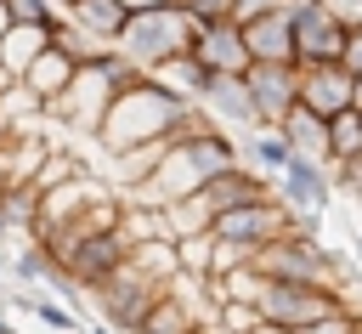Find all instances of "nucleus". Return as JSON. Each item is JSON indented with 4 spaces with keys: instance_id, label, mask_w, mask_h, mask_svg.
<instances>
[{
    "instance_id": "f257e3e1",
    "label": "nucleus",
    "mask_w": 362,
    "mask_h": 334,
    "mask_svg": "<svg viewBox=\"0 0 362 334\" xmlns=\"http://www.w3.org/2000/svg\"><path fill=\"white\" fill-rule=\"evenodd\" d=\"M192 113H198V102H187V96H175V91H164L158 79L141 74L130 91L113 96V108L96 130V147L113 159V153H130V147H147V142H170Z\"/></svg>"
},
{
    "instance_id": "f03ea898",
    "label": "nucleus",
    "mask_w": 362,
    "mask_h": 334,
    "mask_svg": "<svg viewBox=\"0 0 362 334\" xmlns=\"http://www.w3.org/2000/svg\"><path fill=\"white\" fill-rule=\"evenodd\" d=\"M141 79V68L136 62H124L119 51H102L96 62H79L74 68V79H68V91L57 96V102H45V125H74V130H85V136H96L102 130V119H107V108H113V96L119 91H130Z\"/></svg>"
},
{
    "instance_id": "7ed1b4c3",
    "label": "nucleus",
    "mask_w": 362,
    "mask_h": 334,
    "mask_svg": "<svg viewBox=\"0 0 362 334\" xmlns=\"http://www.w3.org/2000/svg\"><path fill=\"white\" fill-rule=\"evenodd\" d=\"M249 266L260 277H277V283H322V289H345V294H351V272H362V266H351V255L322 249L317 232H300V226L283 232L277 243L255 249Z\"/></svg>"
},
{
    "instance_id": "20e7f679",
    "label": "nucleus",
    "mask_w": 362,
    "mask_h": 334,
    "mask_svg": "<svg viewBox=\"0 0 362 334\" xmlns=\"http://www.w3.org/2000/svg\"><path fill=\"white\" fill-rule=\"evenodd\" d=\"M192 34H198V23L187 17V6H158V11H130V23H124V34H119V57L124 62H136L141 74H153L158 62H170V57H181V51H192Z\"/></svg>"
},
{
    "instance_id": "39448f33",
    "label": "nucleus",
    "mask_w": 362,
    "mask_h": 334,
    "mask_svg": "<svg viewBox=\"0 0 362 334\" xmlns=\"http://www.w3.org/2000/svg\"><path fill=\"white\" fill-rule=\"evenodd\" d=\"M339 306H351V294L345 289H322V283H277V277H266L260 294H255L260 323H277V328H294V334L322 323Z\"/></svg>"
},
{
    "instance_id": "423d86ee",
    "label": "nucleus",
    "mask_w": 362,
    "mask_h": 334,
    "mask_svg": "<svg viewBox=\"0 0 362 334\" xmlns=\"http://www.w3.org/2000/svg\"><path fill=\"white\" fill-rule=\"evenodd\" d=\"M288 23H294L300 68H305V62H339V57H345L351 11H345L339 0H288Z\"/></svg>"
},
{
    "instance_id": "0eeeda50",
    "label": "nucleus",
    "mask_w": 362,
    "mask_h": 334,
    "mask_svg": "<svg viewBox=\"0 0 362 334\" xmlns=\"http://www.w3.org/2000/svg\"><path fill=\"white\" fill-rule=\"evenodd\" d=\"M158 294H164V283H153L141 266H130V260H124V266H119V272L90 294V306H96V323H107V328H119V334H136Z\"/></svg>"
},
{
    "instance_id": "6e6552de",
    "label": "nucleus",
    "mask_w": 362,
    "mask_h": 334,
    "mask_svg": "<svg viewBox=\"0 0 362 334\" xmlns=\"http://www.w3.org/2000/svg\"><path fill=\"white\" fill-rule=\"evenodd\" d=\"M272 187H277V198L294 209V226H300V232H317V226H322V209L334 204V175H328L322 159H300V153H294L288 170H283Z\"/></svg>"
},
{
    "instance_id": "1a4fd4ad",
    "label": "nucleus",
    "mask_w": 362,
    "mask_h": 334,
    "mask_svg": "<svg viewBox=\"0 0 362 334\" xmlns=\"http://www.w3.org/2000/svg\"><path fill=\"white\" fill-rule=\"evenodd\" d=\"M283 232H294V209L272 192V198H255V204H238V209H226L221 221H215V238H226V243H243V249H266V243H277Z\"/></svg>"
},
{
    "instance_id": "9d476101",
    "label": "nucleus",
    "mask_w": 362,
    "mask_h": 334,
    "mask_svg": "<svg viewBox=\"0 0 362 334\" xmlns=\"http://www.w3.org/2000/svg\"><path fill=\"white\" fill-rule=\"evenodd\" d=\"M124 260H130V238L113 226V232H96V238H85V243H74L57 266L68 272V283H74L79 294H96V289H102Z\"/></svg>"
},
{
    "instance_id": "9b49d317",
    "label": "nucleus",
    "mask_w": 362,
    "mask_h": 334,
    "mask_svg": "<svg viewBox=\"0 0 362 334\" xmlns=\"http://www.w3.org/2000/svg\"><path fill=\"white\" fill-rule=\"evenodd\" d=\"M243 91H249V102H255L260 130H277L283 113L300 102V68H294V62H249Z\"/></svg>"
},
{
    "instance_id": "f8f14e48",
    "label": "nucleus",
    "mask_w": 362,
    "mask_h": 334,
    "mask_svg": "<svg viewBox=\"0 0 362 334\" xmlns=\"http://www.w3.org/2000/svg\"><path fill=\"white\" fill-rule=\"evenodd\" d=\"M209 323V300H204V283H192V277H175L158 300H153V311L141 317V328L136 334H198Z\"/></svg>"
},
{
    "instance_id": "ddd939ff",
    "label": "nucleus",
    "mask_w": 362,
    "mask_h": 334,
    "mask_svg": "<svg viewBox=\"0 0 362 334\" xmlns=\"http://www.w3.org/2000/svg\"><path fill=\"white\" fill-rule=\"evenodd\" d=\"M300 102H305L311 113L334 119V113L356 108V74H351L345 62H305V68H300Z\"/></svg>"
},
{
    "instance_id": "4468645a",
    "label": "nucleus",
    "mask_w": 362,
    "mask_h": 334,
    "mask_svg": "<svg viewBox=\"0 0 362 334\" xmlns=\"http://www.w3.org/2000/svg\"><path fill=\"white\" fill-rule=\"evenodd\" d=\"M192 57L209 68V74H249V45H243V23L221 17V23H198L192 34Z\"/></svg>"
},
{
    "instance_id": "2eb2a0df",
    "label": "nucleus",
    "mask_w": 362,
    "mask_h": 334,
    "mask_svg": "<svg viewBox=\"0 0 362 334\" xmlns=\"http://www.w3.org/2000/svg\"><path fill=\"white\" fill-rule=\"evenodd\" d=\"M198 108H204V113H209L221 130H232V136H249V130H260V119H255V102H249V91H243V74H215Z\"/></svg>"
},
{
    "instance_id": "dca6fc26",
    "label": "nucleus",
    "mask_w": 362,
    "mask_h": 334,
    "mask_svg": "<svg viewBox=\"0 0 362 334\" xmlns=\"http://www.w3.org/2000/svg\"><path fill=\"white\" fill-rule=\"evenodd\" d=\"M243 45L255 62H294L300 68V51H294V23H288V0L266 17H249L243 23Z\"/></svg>"
},
{
    "instance_id": "f3484780",
    "label": "nucleus",
    "mask_w": 362,
    "mask_h": 334,
    "mask_svg": "<svg viewBox=\"0 0 362 334\" xmlns=\"http://www.w3.org/2000/svg\"><path fill=\"white\" fill-rule=\"evenodd\" d=\"M277 136H283L300 159H322V164H328V119H322V113H311L305 102H294V108L283 113Z\"/></svg>"
},
{
    "instance_id": "a211bd4d",
    "label": "nucleus",
    "mask_w": 362,
    "mask_h": 334,
    "mask_svg": "<svg viewBox=\"0 0 362 334\" xmlns=\"http://www.w3.org/2000/svg\"><path fill=\"white\" fill-rule=\"evenodd\" d=\"M45 51H51V28H40V23H11V28L0 34V68L17 74V79H23Z\"/></svg>"
},
{
    "instance_id": "6ab92c4d",
    "label": "nucleus",
    "mask_w": 362,
    "mask_h": 334,
    "mask_svg": "<svg viewBox=\"0 0 362 334\" xmlns=\"http://www.w3.org/2000/svg\"><path fill=\"white\" fill-rule=\"evenodd\" d=\"M74 28H85L96 45H119V34H124V23H130V11L119 6V0H79V6H68L62 11Z\"/></svg>"
},
{
    "instance_id": "aec40b11",
    "label": "nucleus",
    "mask_w": 362,
    "mask_h": 334,
    "mask_svg": "<svg viewBox=\"0 0 362 334\" xmlns=\"http://www.w3.org/2000/svg\"><path fill=\"white\" fill-rule=\"evenodd\" d=\"M147 79H158L164 91H175V96H187V102H204V91H209V68L192 57V51H181V57H170V62H158Z\"/></svg>"
},
{
    "instance_id": "412c9836",
    "label": "nucleus",
    "mask_w": 362,
    "mask_h": 334,
    "mask_svg": "<svg viewBox=\"0 0 362 334\" xmlns=\"http://www.w3.org/2000/svg\"><path fill=\"white\" fill-rule=\"evenodd\" d=\"M238 153H243V164L260 170L266 181H277V175L288 170V159H294V147H288L277 130H249V136H238Z\"/></svg>"
},
{
    "instance_id": "4be33fe9",
    "label": "nucleus",
    "mask_w": 362,
    "mask_h": 334,
    "mask_svg": "<svg viewBox=\"0 0 362 334\" xmlns=\"http://www.w3.org/2000/svg\"><path fill=\"white\" fill-rule=\"evenodd\" d=\"M11 311H23V317H40L45 328H57V334H85V317L74 311V306H57L51 294H40V289H17L11 300H6Z\"/></svg>"
},
{
    "instance_id": "5701e85b",
    "label": "nucleus",
    "mask_w": 362,
    "mask_h": 334,
    "mask_svg": "<svg viewBox=\"0 0 362 334\" xmlns=\"http://www.w3.org/2000/svg\"><path fill=\"white\" fill-rule=\"evenodd\" d=\"M130 266H141L153 283H175L181 277V243L175 238H141V243H130Z\"/></svg>"
},
{
    "instance_id": "b1692460",
    "label": "nucleus",
    "mask_w": 362,
    "mask_h": 334,
    "mask_svg": "<svg viewBox=\"0 0 362 334\" xmlns=\"http://www.w3.org/2000/svg\"><path fill=\"white\" fill-rule=\"evenodd\" d=\"M74 68H79V62H74V57H62V51L51 45V51H45V57H40V62H34L28 74H23V85H28V91H34L40 102H57V96L68 91V79H74Z\"/></svg>"
},
{
    "instance_id": "393cba45",
    "label": "nucleus",
    "mask_w": 362,
    "mask_h": 334,
    "mask_svg": "<svg viewBox=\"0 0 362 334\" xmlns=\"http://www.w3.org/2000/svg\"><path fill=\"white\" fill-rule=\"evenodd\" d=\"M351 153H362V108H345L328 119V164L351 159Z\"/></svg>"
},
{
    "instance_id": "a878e982",
    "label": "nucleus",
    "mask_w": 362,
    "mask_h": 334,
    "mask_svg": "<svg viewBox=\"0 0 362 334\" xmlns=\"http://www.w3.org/2000/svg\"><path fill=\"white\" fill-rule=\"evenodd\" d=\"M51 45H57L62 57H74V62H96L102 51H113V45H96V40H90L85 28H74L68 17H57V23H51Z\"/></svg>"
},
{
    "instance_id": "bb28decb",
    "label": "nucleus",
    "mask_w": 362,
    "mask_h": 334,
    "mask_svg": "<svg viewBox=\"0 0 362 334\" xmlns=\"http://www.w3.org/2000/svg\"><path fill=\"white\" fill-rule=\"evenodd\" d=\"M181 243V277L204 283L209 266H215V232H198V238H175Z\"/></svg>"
},
{
    "instance_id": "cd10ccee",
    "label": "nucleus",
    "mask_w": 362,
    "mask_h": 334,
    "mask_svg": "<svg viewBox=\"0 0 362 334\" xmlns=\"http://www.w3.org/2000/svg\"><path fill=\"white\" fill-rule=\"evenodd\" d=\"M51 272H57V260H51L40 243H28V249H17V255H11V277H17V283H28V289H34V283H51Z\"/></svg>"
},
{
    "instance_id": "c85d7f7f",
    "label": "nucleus",
    "mask_w": 362,
    "mask_h": 334,
    "mask_svg": "<svg viewBox=\"0 0 362 334\" xmlns=\"http://www.w3.org/2000/svg\"><path fill=\"white\" fill-rule=\"evenodd\" d=\"M328 175H334V192L356 198V209H362V153H351V159H334V164H328Z\"/></svg>"
},
{
    "instance_id": "c756f323",
    "label": "nucleus",
    "mask_w": 362,
    "mask_h": 334,
    "mask_svg": "<svg viewBox=\"0 0 362 334\" xmlns=\"http://www.w3.org/2000/svg\"><path fill=\"white\" fill-rule=\"evenodd\" d=\"M300 334H362V306L351 300V306H339V311H328L322 323H311V328H300Z\"/></svg>"
},
{
    "instance_id": "7c9ffc66",
    "label": "nucleus",
    "mask_w": 362,
    "mask_h": 334,
    "mask_svg": "<svg viewBox=\"0 0 362 334\" xmlns=\"http://www.w3.org/2000/svg\"><path fill=\"white\" fill-rule=\"evenodd\" d=\"M6 11H11V23H40V28H51L62 17L51 0H6Z\"/></svg>"
},
{
    "instance_id": "2f4dec72",
    "label": "nucleus",
    "mask_w": 362,
    "mask_h": 334,
    "mask_svg": "<svg viewBox=\"0 0 362 334\" xmlns=\"http://www.w3.org/2000/svg\"><path fill=\"white\" fill-rule=\"evenodd\" d=\"M181 6H187L192 23H221V17H232V0H181Z\"/></svg>"
},
{
    "instance_id": "473e14b6",
    "label": "nucleus",
    "mask_w": 362,
    "mask_h": 334,
    "mask_svg": "<svg viewBox=\"0 0 362 334\" xmlns=\"http://www.w3.org/2000/svg\"><path fill=\"white\" fill-rule=\"evenodd\" d=\"M351 74H362V11L351 17V34H345V57H339Z\"/></svg>"
},
{
    "instance_id": "72a5a7b5",
    "label": "nucleus",
    "mask_w": 362,
    "mask_h": 334,
    "mask_svg": "<svg viewBox=\"0 0 362 334\" xmlns=\"http://www.w3.org/2000/svg\"><path fill=\"white\" fill-rule=\"evenodd\" d=\"M283 0H232V23H249V17H266V11H277Z\"/></svg>"
},
{
    "instance_id": "f704fd0d",
    "label": "nucleus",
    "mask_w": 362,
    "mask_h": 334,
    "mask_svg": "<svg viewBox=\"0 0 362 334\" xmlns=\"http://www.w3.org/2000/svg\"><path fill=\"white\" fill-rule=\"evenodd\" d=\"M124 11H158V6H181V0H119Z\"/></svg>"
},
{
    "instance_id": "c9c22d12",
    "label": "nucleus",
    "mask_w": 362,
    "mask_h": 334,
    "mask_svg": "<svg viewBox=\"0 0 362 334\" xmlns=\"http://www.w3.org/2000/svg\"><path fill=\"white\" fill-rule=\"evenodd\" d=\"M11 85H17V74H6V68H0V96H6Z\"/></svg>"
},
{
    "instance_id": "e433bc0d",
    "label": "nucleus",
    "mask_w": 362,
    "mask_h": 334,
    "mask_svg": "<svg viewBox=\"0 0 362 334\" xmlns=\"http://www.w3.org/2000/svg\"><path fill=\"white\" fill-rule=\"evenodd\" d=\"M255 334H294V328H277V323H260Z\"/></svg>"
},
{
    "instance_id": "4c0bfd02",
    "label": "nucleus",
    "mask_w": 362,
    "mask_h": 334,
    "mask_svg": "<svg viewBox=\"0 0 362 334\" xmlns=\"http://www.w3.org/2000/svg\"><path fill=\"white\" fill-rule=\"evenodd\" d=\"M85 334H119V328H107V323H85Z\"/></svg>"
},
{
    "instance_id": "58836bf2",
    "label": "nucleus",
    "mask_w": 362,
    "mask_h": 334,
    "mask_svg": "<svg viewBox=\"0 0 362 334\" xmlns=\"http://www.w3.org/2000/svg\"><path fill=\"white\" fill-rule=\"evenodd\" d=\"M6 28H11V11H6V0H0V34H6Z\"/></svg>"
},
{
    "instance_id": "ea45409f",
    "label": "nucleus",
    "mask_w": 362,
    "mask_h": 334,
    "mask_svg": "<svg viewBox=\"0 0 362 334\" xmlns=\"http://www.w3.org/2000/svg\"><path fill=\"white\" fill-rule=\"evenodd\" d=\"M51 6H57V11H68V6H79V0H51Z\"/></svg>"
},
{
    "instance_id": "a19ab883",
    "label": "nucleus",
    "mask_w": 362,
    "mask_h": 334,
    "mask_svg": "<svg viewBox=\"0 0 362 334\" xmlns=\"http://www.w3.org/2000/svg\"><path fill=\"white\" fill-rule=\"evenodd\" d=\"M0 334H11V323H6V317H0Z\"/></svg>"
},
{
    "instance_id": "79ce46f5",
    "label": "nucleus",
    "mask_w": 362,
    "mask_h": 334,
    "mask_svg": "<svg viewBox=\"0 0 362 334\" xmlns=\"http://www.w3.org/2000/svg\"><path fill=\"white\" fill-rule=\"evenodd\" d=\"M198 334H215V328H198Z\"/></svg>"
},
{
    "instance_id": "37998d69",
    "label": "nucleus",
    "mask_w": 362,
    "mask_h": 334,
    "mask_svg": "<svg viewBox=\"0 0 362 334\" xmlns=\"http://www.w3.org/2000/svg\"><path fill=\"white\" fill-rule=\"evenodd\" d=\"M356 266H362V260H356Z\"/></svg>"
},
{
    "instance_id": "c03bdc74",
    "label": "nucleus",
    "mask_w": 362,
    "mask_h": 334,
    "mask_svg": "<svg viewBox=\"0 0 362 334\" xmlns=\"http://www.w3.org/2000/svg\"><path fill=\"white\" fill-rule=\"evenodd\" d=\"M356 6H362V0H356Z\"/></svg>"
}]
</instances>
